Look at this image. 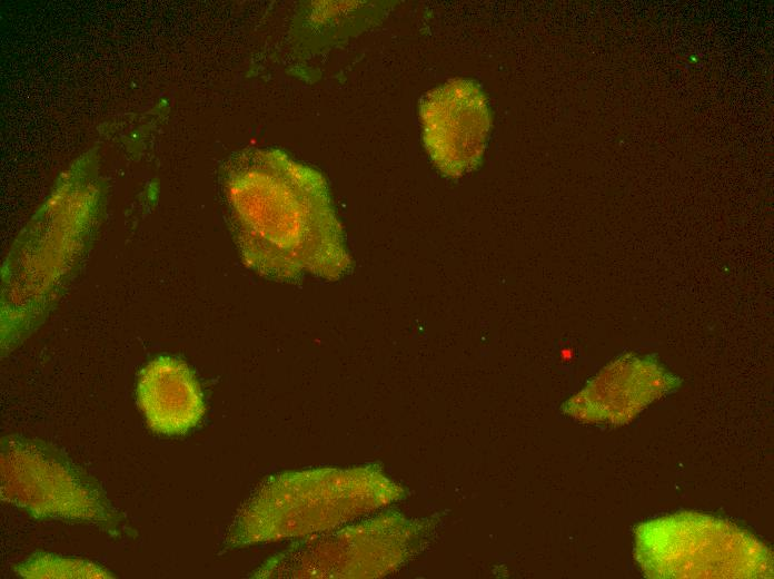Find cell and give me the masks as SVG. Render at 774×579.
I'll use <instances>...</instances> for the list:
<instances>
[{
    "instance_id": "1",
    "label": "cell",
    "mask_w": 774,
    "mask_h": 579,
    "mask_svg": "<svg viewBox=\"0 0 774 579\" xmlns=\"http://www.w3.org/2000/svg\"><path fill=\"white\" fill-rule=\"evenodd\" d=\"M242 255L257 273L291 279L339 277L349 265L340 226L319 175L299 164L251 171L235 190Z\"/></svg>"
},
{
    "instance_id": "2",
    "label": "cell",
    "mask_w": 774,
    "mask_h": 579,
    "mask_svg": "<svg viewBox=\"0 0 774 579\" xmlns=\"http://www.w3.org/2000/svg\"><path fill=\"white\" fill-rule=\"evenodd\" d=\"M400 495L371 468H320L286 472L261 483L239 509L225 538L228 547L308 538L344 524Z\"/></svg>"
},
{
    "instance_id": "3",
    "label": "cell",
    "mask_w": 774,
    "mask_h": 579,
    "mask_svg": "<svg viewBox=\"0 0 774 579\" xmlns=\"http://www.w3.org/2000/svg\"><path fill=\"white\" fill-rule=\"evenodd\" d=\"M0 458L4 502L38 520L89 524L113 537L125 531L100 485L44 441L4 436Z\"/></svg>"
},
{
    "instance_id": "4",
    "label": "cell",
    "mask_w": 774,
    "mask_h": 579,
    "mask_svg": "<svg viewBox=\"0 0 774 579\" xmlns=\"http://www.w3.org/2000/svg\"><path fill=\"white\" fill-rule=\"evenodd\" d=\"M635 558L653 578H765L770 551L752 534L710 516L683 512L642 523Z\"/></svg>"
},
{
    "instance_id": "5",
    "label": "cell",
    "mask_w": 774,
    "mask_h": 579,
    "mask_svg": "<svg viewBox=\"0 0 774 579\" xmlns=\"http://www.w3.org/2000/svg\"><path fill=\"white\" fill-rule=\"evenodd\" d=\"M414 530L399 518L315 534L276 556L257 577L347 578L370 576L367 567L391 568L405 558ZM376 570V568H375ZM378 573V572H377Z\"/></svg>"
},
{
    "instance_id": "6",
    "label": "cell",
    "mask_w": 774,
    "mask_h": 579,
    "mask_svg": "<svg viewBox=\"0 0 774 579\" xmlns=\"http://www.w3.org/2000/svg\"><path fill=\"white\" fill-rule=\"evenodd\" d=\"M426 149L445 175L460 177L483 157L490 129L484 92L466 79H454L431 90L420 107Z\"/></svg>"
},
{
    "instance_id": "7",
    "label": "cell",
    "mask_w": 774,
    "mask_h": 579,
    "mask_svg": "<svg viewBox=\"0 0 774 579\" xmlns=\"http://www.w3.org/2000/svg\"><path fill=\"white\" fill-rule=\"evenodd\" d=\"M676 384L654 360L626 355L605 366L564 408L584 421L625 423Z\"/></svg>"
},
{
    "instance_id": "8",
    "label": "cell",
    "mask_w": 774,
    "mask_h": 579,
    "mask_svg": "<svg viewBox=\"0 0 774 579\" xmlns=\"http://www.w3.org/2000/svg\"><path fill=\"white\" fill-rule=\"evenodd\" d=\"M136 395L148 426L158 433L188 432L205 414L200 385L187 364L158 356L139 372Z\"/></svg>"
},
{
    "instance_id": "9",
    "label": "cell",
    "mask_w": 774,
    "mask_h": 579,
    "mask_svg": "<svg viewBox=\"0 0 774 579\" xmlns=\"http://www.w3.org/2000/svg\"><path fill=\"white\" fill-rule=\"evenodd\" d=\"M14 571L22 578L49 579V578H111L113 577L101 566L71 557L37 552L14 567Z\"/></svg>"
}]
</instances>
